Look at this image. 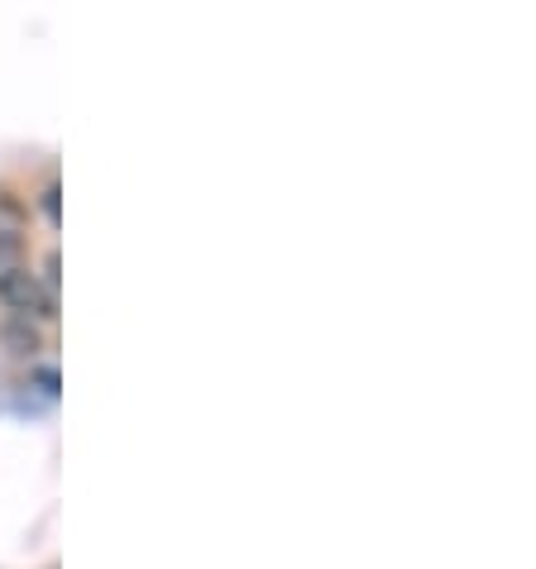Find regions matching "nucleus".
I'll use <instances>...</instances> for the list:
<instances>
[{
  "label": "nucleus",
  "mask_w": 536,
  "mask_h": 569,
  "mask_svg": "<svg viewBox=\"0 0 536 569\" xmlns=\"http://www.w3.org/2000/svg\"><path fill=\"white\" fill-rule=\"evenodd\" d=\"M43 216H49V220H58V216H62V211H58V182L43 187Z\"/></svg>",
  "instance_id": "20e7f679"
},
{
  "label": "nucleus",
  "mask_w": 536,
  "mask_h": 569,
  "mask_svg": "<svg viewBox=\"0 0 536 569\" xmlns=\"http://www.w3.org/2000/svg\"><path fill=\"white\" fill-rule=\"evenodd\" d=\"M0 302H6L14 316H53L58 297L43 288V282L29 273V268H0Z\"/></svg>",
  "instance_id": "f257e3e1"
},
{
  "label": "nucleus",
  "mask_w": 536,
  "mask_h": 569,
  "mask_svg": "<svg viewBox=\"0 0 536 569\" xmlns=\"http://www.w3.org/2000/svg\"><path fill=\"white\" fill-rule=\"evenodd\" d=\"M39 388L53 398V392H58V373H53V369H39Z\"/></svg>",
  "instance_id": "39448f33"
},
{
  "label": "nucleus",
  "mask_w": 536,
  "mask_h": 569,
  "mask_svg": "<svg viewBox=\"0 0 536 569\" xmlns=\"http://www.w3.org/2000/svg\"><path fill=\"white\" fill-rule=\"evenodd\" d=\"M0 340H6L14 355H34V350H39V330L29 326L24 316H14V321H6V326H0Z\"/></svg>",
  "instance_id": "f03ea898"
},
{
  "label": "nucleus",
  "mask_w": 536,
  "mask_h": 569,
  "mask_svg": "<svg viewBox=\"0 0 536 569\" xmlns=\"http://www.w3.org/2000/svg\"><path fill=\"white\" fill-rule=\"evenodd\" d=\"M20 254V234L14 230H0V259H14Z\"/></svg>",
  "instance_id": "7ed1b4c3"
}]
</instances>
